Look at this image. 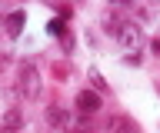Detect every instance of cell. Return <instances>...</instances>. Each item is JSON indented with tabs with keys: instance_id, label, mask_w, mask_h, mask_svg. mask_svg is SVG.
<instances>
[{
	"instance_id": "6da1fadb",
	"label": "cell",
	"mask_w": 160,
	"mask_h": 133,
	"mask_svg": "<svg viewBox=\"0 0 160 133\" xmlns=\"http://www.w3.org/2000/svg\"><path fill=\"white\" fill-rule=\"evenodd\" d=\"M17 90H20V97H23L27 103L40 100L43 80H40V70H37V63H33V60H23V63H20V70H17Z\"/></svg>"
},
{
	"instance_id": "7a4b0ae2",
	"label": "cell",
	"mask_w": 160,
	"mask_h": 133,
	"mask_svg": "<svg viewBox=\"0 0 160 133\" xmlns=\"http://www.w3.org/2000/svg\"><path fill=\"white\" fill-rule=\"evenodd\" d=\"M117 40H120V47H127L130 53H137V47L143 43V30H140V23H137V20H123V23H120Z\"/></svg>"
},
{
	"instance_id": "3957f363",
	"label": "cell",
	"mask_w": 160,
	"mask_h": 133,
	"mask_svg": "<svg viewBox=\"0 0 160 133\" xmlns=\"http://www.w3.org/2000/svg\"><path fill=\"white\" fill-rule=\"evenodd\" d=\"M103 133H140V130L127 113H110L107 123H103Z\"/></svg>"
},
{
	"instance_id": "277c9868",
	"label": "cell",
	"mask_w": 160,
	"mask_h": 133,
	"mask_svg": "<svg viewBox=\"0 0 160 133\" xmlns=\"http://www.w3.org/2000/svg\"><path fill=\"white\" fill-rule=\"evenodd\" d=\"M73 103H77V113L90 116V113H97V110H100V93H93V90H80Z\"/></svg>"
},
{
	"instance_id": "5b68a950",
	"label": "cell",
	"mask_w": 160,
	"mask_h": 133,
	"mask_svg": "<svg viewBox=\"0 0 160 133\" xmlns=\"http://www.w3.org/2000/svg\"><path fill=\"white\" fill-rule=\"evenodd\" d=\"M23 23H27V13L23 10H10L7 17H3V33H7L10 40H17L20 30H23Z\"/></svg>"
},
{
	"instance_id": "8992f818",
	"label": "cell",
	"mask_w": 160,
	"mask_h": 133,
	"mask_svg": "<svg viewBox=\"0 0 160 133\" xmlns=\"http://www.w3.org/2000/svg\"><path fill=\"white\" fill-rule=\"evenodd\" d=\"M120 23H123L120 13H113V10H103V13H100V30L107 33V37H113V40H117V33H120Z\"/></svg>"
},
{
	"instance_id": "52a82bcc",
	"label": "cell",
	"mask_w": 160,
	"mask_h": 133,
	"mask_svg": "<svg viewBox=\"0 0 160 133\" xmlns=\"http://www.w3.org/2000/svg\"><path fill=\"white\" fill-rule=\"evenodd\" d=\"M0 126L3 130H20L23 126V110L20 107H7V113L0 116Z\"/></svg>"
},
{
	"instance_id": "ba28073f",
	"label": "cell",
	"mask_w": 160,
	"mask_h": 133,
	"mask_svg": "<svg viewBox=\"0 0 160 133\" xmlns=\"http://www.w3.org/2000/svg\"><path fill=\"white\" fill-rule=\"evenodd\" d=\"M47 123H50V126H60V130H63L67 116H63V110H60L57 103H50V107H47Z\"/></svg>"
},
{
	"instance_id": "9c48e42d",
	"label": "cell",
	"mask_w": 160,
	"mask_h": 133,
	"mask_svg": "<svg viewBox=\"0 0 160 133\" xmlns=\"http://www.w3.org/2000/svg\"><path fill=\"white\" fill-rule=\"evenodd\" d=\"M87 77H90V83H93V93H110L107 80L100 77V70H97V67H90V70H87Z\"/></svg>"
},
{
	"instance_id": "30bf717a",
	"label": "cell",
	"mask_w": 160,
	"mask_h": 133,
	"mask_svg": "<svg viewBox=\"0 0 160 133\" xmlns=\"http://www.w3.org/2000/svg\"><path fill=\"white\" fill-rule=\"evenodd\" d=\"M47 33H50V37H60V40H63V37H67V23H63V20H50L47 23Z\"/></svg>"
},
{
	"instance_id": "8fae6325",
	"label": "cell",
	"mask_w": 160,
	"mask_h": 133,
	"mask_svg": "<svg viewBox=\"0 0 160 133\" xmlns=\"http://www.w3.org/2000/svg\"><path fill=\"white\" fill-rule=\"evenodd\" d=\"M53 77H57L60 83H63V80L70 77V67H67V63H57V67H53Z\"/></svg>"
},
{
	"instance_id": "7c38bea8",
	"label": "cell",
	"mask_w": 160,
	"mask_h": 133,
	"mask_svg": "<svg viewBox=\"0 0 160 133\" xmlns=\"http://www.w3.org/2000/svg\"><path fill=\"white\" fill-rule=\"evenodd\" d=\"M60 50H63V53H73V33H67V37L60 40Z\"/></svg>"
},
{
	"instance_id": "4fadbf2b",
	"label": "cell",
	"mask_w": 160,
	"mask_h": 133,
	"mask_svg": "<svg viewBox=\"0 0 160 133\" xmlns=\"http://www.w3.org/2000/svg\"><path fill=\"white\" fill-rule=\"evenodd\" d=\"M150 53L160 60V37H153V40H150Z\"/></svg>"
},
{
	"instance_id": "5bb4252c",
	"label": "cell",
	"mask_w": 160,
	"mask_h": 133,
	"mask_svg": "<svg viewBox=\"0 0 160 133\" xmlns=\"http://www.w3.org/2000/svg\"><path fill=\"white\" fill-rule=\"evenodd\" d=\"M123 63H133V67H137V63H140V53H127V57H123Z\"/></svg>"
},
{
	"instance_id": "9a60e30c",
	"label": "cell",
	"mask_w": 160,
	"mask_h": 133,
	"mask_svg": "<svg viewBox=\"0 0 160 133\" xmlns=\"http://www.w3.org/2000/svg\"><path fill=\"white\" fill-rule=\"evenodd\" d=\"M0 133H17V130H3V126H0Z\"/></svg>"
},
{
	"instance_id": "2e32d148",
	"label": "cell",
	"mask_w": 160,
	"mask_h": 133,
	"mask_svg": "<svg viewBox=\"0 0 160 133\" xmlns=\"http://www.w3.org/2000/svg\"><path fill=\"white\" fill-rule=\"evenodd\" d=\"M80 133H93V130H80Z\"/></svg>"
}]
</instances>
